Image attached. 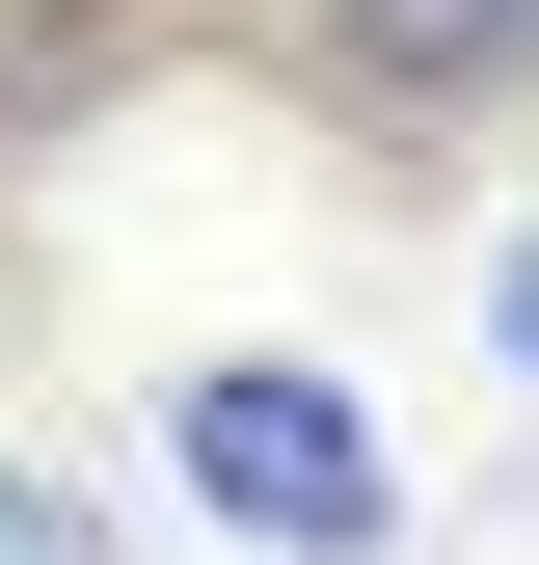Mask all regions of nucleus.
Returning <instances> with one entry per match:
<instances>
[{"instance_id": "nucleus-1", "label": "nucleus", "mask_w": 539, "mask_h": 565, "mask_svg": "<svg viewBox=\"0 0 539 565\" xmlns=\"http://www.w3.org/2000/svg\"><path fill=\"white\" fill-rule=\"evenodd\" d=\"M162 484L243 565H378L404 539V484H378V431H351L324 350H189V377H162Z\"/></svg>"}, {"instance_id": "nucleus-2", "label": "nucleus", "mask_w": 539, "mask_h": 565, "mask_svg": "<svg viewBox=\"0 0 539 565\" xmlns=\"http://www.w3.org/2000/svg\"><path fill=\"white\" fill-rule=\"evenodd\" d=\"M351 82L378 108H486V82H539V0H351Z\"/></svg>"}, {"instance_id": "nucleus-3", "label": "nucleus", "mask_w": 539, "mask_h": 565, "mask_svg": "<svg viewBox=\"0 0 539 565\" xmlns=\"http://www.w3.org/2000/svg\"><path fill=\"white\" fill-rule=\"evenodd\" d=\"M0 565H108V512H82L54 458H0Z\"/></svg>"}, {"instance_id": "nucleus-4", "label": "nucleus", "mask_w": 539, "mask_h": 565, "mask_svg": "<svg viewBox=\"0 0 539 565\" xmlns=\"http://www.w3.org/2000/svg\"><path fill=\"white\" fill-rule=\"evenodd\" d=\"M54 54H82V0H0V82H54Z\"/></svg>"}, {"instance_id": "nucleus-5", "label": "nucleus", "mask_w": 539, "mask_h": 565, "mask_svg": "<svg viewBox=\"0 0 539 565\" xmlns=\"http://www.w3.org/2000/svg\"><path fill=\"white\" fill-rule=\"evenodd\" d=\"M486 323H512V377H539V243H512V269H486Z\"/></svg>"}]
</instances>
